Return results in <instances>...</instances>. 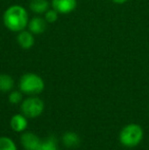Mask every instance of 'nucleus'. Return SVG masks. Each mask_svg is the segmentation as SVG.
Listing matches in <instances>:
<instances>
[{
    "mask_svg": "<svg viewBox=\"0 0 149 150\" xmlns=\"http://www.w3.org/2000/svg\"><path fill=\"white\" fill-rule=\"evenodd\" d=\"M62 142L68 148H75L78 147L81 143V138L75 132H66L62 135Z\"/></svg>",
    "mask_w": 149,
    "mask_h": 150,
    "instance_id": "nucleus-11",
    "label": "nucleus"
},
{
    "mask_svg": "<svg viewBox=\"0 0 149 150\" xmlns=\"http://www.w3.org/2000/svg\"><path fill=\"white\" fill-rule=\"evenodd\" d=\"M51 8L59 14H68L77 8V0H51Z\"/></svg>",
    "mask_w": 149,
    "mask_h": 150,
    "instance_id": "nucleus-5",
    "label": "nucleus"
},
{
    "mask_svg": "<svg viewBox=\"0 0 149 150\" xmlns=\"http://www.w3.org/2000/svg\"><path fill=\"white\" fill-rule=\"evenodd\" d=\"M144 136L143 129L138 124H129L119 133V142L126 147H136L141 143Z\"/></svg>",
    "mask_w": 149,
    "mask_h": 150,
    "instance_id": "nucleus-3",
    "label": "nucleus"
},
{
    "mask_svg": "<svg viewBox=\"0 0 149 150\" xmlns=\"http://www.w3.org/2000/svg\"><path fill=\"white\" fill-rule=\"evenodd\" d=\"M38 150H59L57 146V139L54 136H49L41 142Z\"/></svg>",
    "mask_w": 149,
    "mask_h": 150,
    "instance_id": "nucleus-13",
    "label": "nucleus"
},
{
    "mask_svg": "<svg viewBox=\"0 0 149 150\" xmlns=\"http://www.w3.org/2000/svg\"><path fill=\"white\" fill-rule=\"evenodd\" d=\"M10 127L14 132L22 133L28 127V120L27 117H25L23 113H18V115H14L13 117L10 119Z\"/></svg>",
    "mask_w": 149,
    "mask_h": 150,
    "instance_id": "nucleus-9",
    "label": "nucleus"
},
{
    "mask_svg": "<svg viewBox=\"0 0 149 150\" xmlns=\"http://www.w3.org/2000/svg\"><path fill=\"white\" fill-rule=\"evenodd\" d=\"M42 140L32 132L23 133L20 136V144L26 150H38Z\"/></svg>",
    "mask_w": 149,
    "mask_h": 150,
    "instance_id": "nucleus-6",
    "label": "nucleus"
},
{
    "mask_svg": "<svg viewBox=\"0 0 149 150\" xmlns=\"http://www.w3.org/2000/svg\"><path fill=\"white\" fill-rule=\"evenodd\" d=\"M51 4L48 0H31L29 9L35 14H44L50 8Z\"/></svg>",
    "mask_w": 149,
    "mask_h": 150,
    "instance_id": "nucleus-10",
    "label": "nucleus"
},
{
    "mask_svg": "<svg viewBox=\"0 0 149 150\" xmlns=\"http://www.w3.org/2000/svg\"><path fill=\"white\" fill-rule=\"evenodd\" d=\"M110 1H112L113 3H115V4H125V3H127L129 0H110Z\"/></svg>",
    "mask_w": 149,
    "mask_h": 150,
    "instance_id": "nucleus-17",
    "label": "nucleus"
},
{
    "mask_svg": "<svg viewBox=\"0 0 149 150\" xmlns=\"http://www.w3.org/2000/svg\"><path fill=\"white\" fill-rule=\"evenodd\" d=\"M22 113L27 117L35 119L39 117L44 110V102L42 99L36 96H31L22 101L20 104Z\"/></svg>",
    "mask_w": 149,
    "mask_h": 150,
    "instance_id": "nucleus-4",
    "label": "nucleus"
},
{
    "mask_svg": "<svg viewBox=\"0 0 149 150\" xmlns=\"http://www.w3.org/2000/svg\"><path fill=\"white\" fill-rule=\"evenodd\" d=\"M14 87V80L7 74H0V92H10Z\"/></svg>",
    "mask_w": 149,
    "mask_h": 150,
    "instance_id": "nucleus-12",
    "label": "nucleus"
},
{
    "mask_svg": "<svg viewBox=\"0 0 149 150\" xmlns=\"http://www.w3.org/2000/svg\"><path fill=\"white\" fill-rule=\"evenodd\" d=\"M23 94L24 93L22 91H16L13 90L9 93L8 95V100L11 104H18V103H20L23 101Z\"/></svg>",
    "mask_w": 149,
    "mask_h": 150,
    "instance_id": "nucleus-15",
    "label": "nucleus"
},
{
    "mask_svg": "<svg viewBox=\"0 0 149 150\" xmlns=\"http://www.w3.org/2000/svg\"><path fill=\"white\" fill-rule=\"evenodd\" d=\"M16 42L18 46L24 50H29L35 44V35L29 30H23L16 35Z\"/></svg>",
    "mask_w": 149,
    "mask_h": 150,
    "instance_id": "nucleus-8",
    "label": "nucleus"
},
{
    "mask_svg": "<svg viewBox=\"0 0 149 150\" xmlns=\"http://www.w3.org/2000/svg\"><path fill=\"white\" fill-rule=\"evenodd\" d=\"M58 14L59 13L56 10H54L53 8H49L44 13V18H45L48 24H53V23H55L58 20Z\"/></svg>",
    "mask_w": 149,
    "mask_h": 150,
    "instance_id": "nucleus-16",
    "label": "nucleus"
},
{
    "mask_svg": "<svg viewBox=\"0 0 149 150\" xmlns=\"http://www.w3.org/2000/svg\"><path fill=\"white\" fill-rule=\"evenodd\" d=\"M48 23L46 22V20L39 16H35L32 18H30L28 24V30L33 33L34 35H42L47 30Z\"/></svg>",
    "mask_w": 149,
    "mask_h": 150,
    "instance_id": "nucleus-7",
    "label": "nucleus"
},
{
    "mask_svg": "<svg viewBox=\"0 0 149 150\" xmlns=\"http://www.w3.org/2000/svg\"><path fill=\"white\" fill-rule=\"evenodd\" d=\"M30 18L27 9L22 5L13 4L4 10L2 16V22L7 30L14 33L25 30L28 28Z\"/></svg>",
    "mask_w": 149,
    "mask_h": 150,
    "instance_id": "nucleus-1",
    "label": "nucleus"
},
{
    "mask_svg": "<svg viewBox=\"0 0 149 150\" xmlns=\"http://www.w3.org/2000/svg\"><path fill=\"white\" fill-rule=\"evenodd\" d=\"M0 150H18L16 145L10 138L0 137Z\"/></svg>",
    "mask_w": 149,
    "mask_h": 150,
    "instance_id": "nucleus-14",
    "label": "nucleus"
},
{
    "mask_svg": "<svg viewBox=\"0 0 149 150\" xmlns=\"http://www.w3.org/2000/svg\"><path fill=\"white\" fill-rule=\"evenodd\" d=\"M18 87L20 90L24 94L31 95H38L44 90L45 83L43 79L39 75L35 73H27L23 75L18 82Z\"/></svg>",
    "mask_w": 149,
    "mask_h": 150,
    "instance_id": "nucleus-2",
    "label": "nucleus"
}]
</instances>
